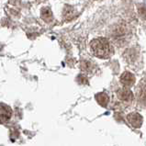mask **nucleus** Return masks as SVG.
Wrapping results in <instances>:
<instances>
[{"label":"nucleus","instance_id":"obj_1","mask_svg":"<svg viewBox=\"0 0 146 146\" xmlns=\"http://www.w3.org/2000/svg\"><path fill=\"white\" fill-rule=\"evenodd\" d=\"M90 47L94 55L98 58H100V59H108L114 53L113 47L108 40L106 38H102V37L94 39L91 41Z\"/></svg>","mask_w":146,"mask_h":146},{"label":"nucleus","instance_id":"obj_2","mask_svg":"<svg viewBox=\"0 0 146 146\" xmlns=\"http://www.w3.org/2000/svg\"><path fill=\"white\" fill-rule=\"evenodd\" d=\"M127 120L133 128H141V124H143V117H141L139 113L136 112H132L127 115Z\"/></svg>","mask_w":146,"mask_h":146},{"label":"nucleus","instance_id":"obj_3","mask_svg":"<svg viewBox=\"0 0 146 146\" xmlns=\"http://www.w3.org/2000/svg\"><path fill=\"white\" fill-rule=\"evenodd\" d=\"M12 115L11 108L5 105V104H0V123H5L8 121Z\"/></svg>","mask_w":146,"mask_h":146},{"label":"nucleus","instance_id":"obj_4","mask_svg":"<svg viewBox=\"0 0 146 146\" xmlns=\"http://www.w3.org/2000/svg\"><path fill=\"white\" fill-rule=\"evenodd\" d=\"M117 95H118V98L123 102H131L133 99V93L128 88L119 89L117 92Z\"/></svg>","mask_w":146,"mask_h":146},{"label":"nucleus","instance_id":"obj_5","mask_svg":"<svg viewBox=\"0 0 146 146\" xmlns=\"http://www.w3.org/2000/svg\"><path fill=\"white\" fill-rule=\"evenodd\" d=\"M120 82H121V84L123 86L130 87V86L134 85V83H135V77L130 72H124L121 74V76H120Z\"/></svg>","mask_w":146,"mask_h":146},{"label":"nucleus","instance_id":"obj_6","mask_svg":"<svg viewBox=\"0 0 146 146\" xmlns=\"http://www.w3.org/2000/svg\"><path fill=\"white\" fill-rule=\"evenodd\" d=\"M138 98L143 105L146 106V81L140 83L138 87Z\"/></svg>","mask_w":146,"mask_h":146},{"label":"nucleus","instance_id":"obj_7","mask_svg":"<svg viewBox=\"0 0 146 146\" xmlns=\"http://www.w3.org/2000/svg\"><path fill=\"white\" fill-rule=\"evenodd\" d=\"M96 100L101 107L106 108L110 101V98L106 93H98L96 95Z\"/></svg>","mask_w":146,"mask_h":146},{"label":"nucleus","instance_id":"obj_8","mask_svg":"<svg viewBox=\"0 0 146 146\" xmlns=\"http://www.w3.org/2000/svg\"><path fill=\"white\" fill-rule=\"evenodd\" d=\"M40 17H41V19L44 20V21L51 22L52 20V12L49 7H44V8L41 9Z\"/></svg>","mask_w":146,"mask_h":146},{"label":"nucleus","instance_id":"obj_9","mask_svg":"<svg viewBox=\"0 0 146 146\" xmlns=\"http://www.w3.org/2000/svg\"><path fill=\"white\" fill-rule=\"evenodd\" d=\"M140 16L143 19H146V7H141L140 9Z\"/></svg>","mask_w":146,"mask_h":146},{"label":"nucleus","instance_id":"obj_10","mask_svg":"<svg viewBox=\"0 0 146 146\" xmlns=\"http://www.w3.org/2000/svg\"><path fill=\"white\" fill-rule=\"evenodd\" d=\"M78 79H80V84H87V83H88V82H87V79L86 78V77H84V76H78Z\"/></svg>","mask_w":146,"mask_h":146}]
</instances>
